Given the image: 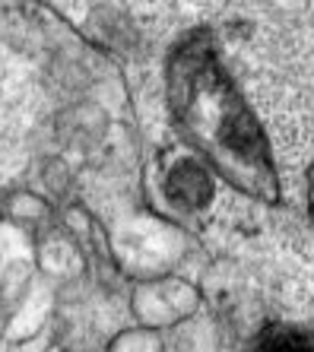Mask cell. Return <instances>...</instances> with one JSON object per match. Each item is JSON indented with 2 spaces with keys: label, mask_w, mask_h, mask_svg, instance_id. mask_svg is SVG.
<instances>
[{
  "label": "cell",
  "mask_w": 314,
  "mask_h": 352,
  "mask_svg": "<svg viewBox=\"0 0 314 352\" xmlns=\"http://www.w3.org/2000/svg\"><path fill=\"white\" fill-rule=\"evenodd\" d=\"M131 314L137 327L146 330H175L197 318L200 311V292L190 286L188 279L178 276H159L137 283L131 292Z\"/></svg>",
  "instance_id": "obj_1"
},
{
  "label": "cell",
  "mask_w": 314,
  "mask_h": 352,
  "mask_svg": "<svg viewBox=\"0 0 314 352\" xmlns=\"http://www.w3.org/2000/svg\"><path fill=\"white\" fill-rule=\"evenodd\" d=\"M105 352H168L166 336L146 327H127L117 330L105 343Z\"/></svg>",
  "instance_id": "obj_2"
}]
</instances>
